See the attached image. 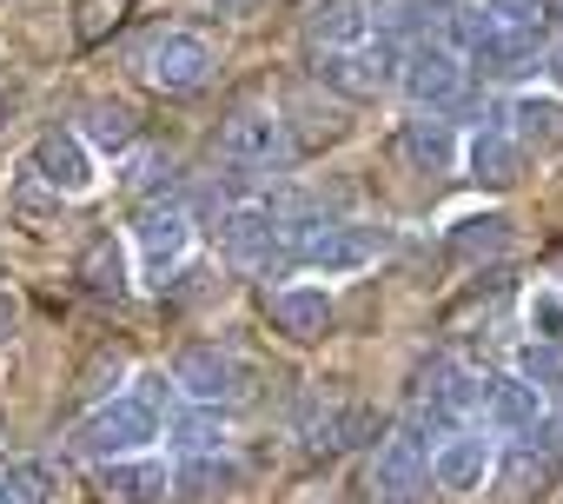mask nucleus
<instances>
[{
    "label": "nucleus",
    "instance_id": "nucleus-34",
    "mask_svg": "<svg viewBox=\"0 0 563 504\" xmlns=\"http://www.w3.org/2000/svg\"><path fill=\"white\" fill-rule=\"evenodd\" d=\"M543 80H550V94H563V41L543 47Z\"/></svg>",
    "mask_w": 563,
    "mask_h": 504
},
{
    "label": "nucleus",
    "instance_id": "nucleus-22",
    "mask_svg": "<svg viewBox=\"0 0 563 504\" xmlns=\"http://www.w3.org/2000/svg\"><path fill=\"white\" fill-rule=\"evenodd\" d=\"M166 445H173L179 458L225 451V412H219V405H186V412H166Z\"/></svg>",
    "mask_w": 563,
    "mask_h": 504
},
{
    "label": "nucleus",
    "instance_id": "nucleus-14",
    "mask_svg": "<svg viewBox=\"0 0 563 504\" xmlns=\"http://www.w3.org/2000/svg\"><path fill=\"white\" fill-rule=\"evenodd\" d=\"M299 28H306V41H312L319 54L365 47V34H372V8H365V0H306Z\"/></svg>",
    "mask_w": 563,
    "mask_h": 504
},
{
    "label": "nucleus",
    "instance_id": "nucleus-3",
    "mask_svg": "<svg viewBox=\"0 0 563 504\" xmlns=\"http://www.w3.org/2000/svg\"><path fill=\"white\" fill-rule=\"evenodd\" d=\"M212 239H219V260L239 266V273H265L278 252H292L286 245V226H278V206H265V199L225 206L219 226H212Z\"/></svg>",
    "mask_w": 563,
    "mask_h": 504
},
{
    "label": "nucleus",
    "instance_id": "nucleus-38",
    "mask_svg": "<svg viewBox=\"0 0 563 504\" xmlns=\"http://www.w3.org/2000/svg\"><path fill=\"white\" fill-rule=\"evenodd\" d=\"M8 497H14V491H8V478H0V504H8Z\"/></svg>",
    "mask_w": 563,
    "mask_h": 504
},
{
    "label": "nucleus",
    "instance_id": "nucleus-28",
    "mask_svg": "<svg viewBox=\"0 0 563 504\" xmlns=\"http://www.w3.org/2000/svg\"><path fill=\"white\" fill-rule=\"evenodd\" d=\"M107 478H113V491H126V497H159V491L173 484V471L153 464V451H146V458H120V464H107Z\"/></svg>",
    "mask_w": 563,
    "mask_h": 504
},
{
    "label": "nucleus",
    "instance_id": "nucleus-7",
    "mask_svg": "<svg viewBox=\"0 0 563 504\" xmlns=\"http://www.w3.org/2000/svg\"><path fill=\"white\" fill-rule=\"evenodd\" d=\"M398 61L405 47L378 41V47H339V54H319V87H332L339 100H378L391 80H398Z\"/></svg>",
    "mask_w": 563,
    "mask_h": 504
},
{
    "label": "nucleus",
    "instance_id": "nucleus-10",
    "mask_svg": "<svg viewBox=\"0 0 563 504\" xmlns=\"http://www.w3.org/2000/svg\"><path fill=\"white\" fill-rule=\"evenodd\" d=\"M431 431L418 425V418H405L398 431H385V445H378V458H372V491L385 497V504H405L424 478H431V445H424Z\"/></svg>",
    "mask_w": 563,
    "mask_h": 504
},
{
    "label": "nucleus",
    "instance_id": "nucleus-20",
    "mask_svg": "<svg viewBox=\"0 0 563 504\" xmlns=\"http://www.w3.org/2000/svg\"><path fill=\"white\" fill-rule=\"evenodd\" d=\"M80 140H87V153L100 160V153H133V140H140V120H133V107L126 100H93L87 113H80V127H74Z\"/></svg>",
    "mask_w": 563,
    "mask_h": 504
},
{
    "label": "nucleus",
    "instance_id": "nucleus-13",
    "mask_svg": "<svg viewBox=\"0 0 563 504\" xmlns=\"http://www.w3.org/2000/svg\"><path fill=\"white\" fill-rule=\"evenodd\" d=\"M464 173L477 179V186H517V173H523V146L510 140V127H504V113H490L471 140H464Z\"/></svg>",
    "mask_w": 563,
    "mask_h": 504
},
{
    "label": "nucleus",
    "instance_id": "nucleus-31",
    "mask_svg": "<svg viewBox=\"0 0 563 504\" xmlns=\"http://www.w3.org/2000/svg\"><path fill=\"white\" fill-rule=\"evenodd\" d=\"M477 8H484L497 28H537V21H543V0H477Z\"/></svg>",
    "mask_w": 563,
    "mask_h": 504
},
{
    "label": "nucleus",
    "instance_id": "nucleus-8",
    "mask_svg": "<svg viewBox=\"0 0 563 504\" xmlns=\"http://www.w3.org/2000/svg\"><path fill=\"white\" fill-rule=\"evenodd\" d=\"M192 212L179 206V199H146L140 206V219H133V245H140V266H146V280H166L186 252H192Z\"/></svg>",
    "mask_w": 563,
    "mask_h": 504
},
{
    "label": "nucleus",
    "instance_id": "nucleus-11",
    "mask_svg": "<svg viewBox=\"0 0 563 504\" xmlns=\"http://www.w3.org/2000/svg\"><path fill=\"white\" fill-rule=\"evenodd\" d=\"M34 173L47 179V193H60V199H80V193H93V179H100V160L87 153V140H80V133L54 127V133H41V140H34Z\"/></svg>",
    "mask_w": 563,
    "mask_h": 504
},
{
    "label": "nucleus",
    "instance_id": "nucleus-9",
    "mask_svg": "<svg viewBox=\"0 0 563 504\" xmlns=\"http://www.w3.org/2000/svg\"><path fill=\"white\" fill-rule=\"evenodd\" d=\"M173 392L186 405H219L225 412V405L245 398V365L232 352H219V346H186L173 359Z\"/></svg>",
    "mask_w": 563,
    "mask_h": 504
},
{
    "label": "nucleus",
    "instance_id": "nucleus-25",
    "mask_svg": "<svg viewBox=\"0 0 563 504\" xmlns=\"http://www.w3.org/2000/svg\"><path fill=\"white\" fill-rule=\"evenodd\" d=\"M490 34H497V21L477 8V0H457V8H444V47H451L457 61H471Z\"/></svg>",
    "mask_w": 563,
    "mask_h": 504
},
{
    "label": "nucleus",
    "instance_id": "nucleus-16",
    "mask_svg": "<svg viewBox=\"0 0 563 504\" xmlns=\"http://www.w3.org/2000/svg\"><path fill=\"white\" fill-rule=\"evenodd\" d=\"M398 146H405V160H411L418 173H457V166H464V140H457V127H451V120H438V113L405 120Z\"/></svg>",
    "mask_w": 563,
    "mask_h": 504
},
{
    "label": "nucleus",
    "instance_id": "nucleus-39",
    "mask_svg": "<svg viewBox=\"0 0 563 504\" xmlns=\"http://www.w3.org/2000/svg\"><path fill=\"white\" fill-rule=\"evenodd\" d=\"M8 504H21V497H8Z\"/></svg>",
    "mask_w": 563,
    "mask_h": 504
},
{
    "label": "nucleus",
    "instance_id": "nucleus-5",
    "mask_svg": "<svg viewBox=\"0 0 563 504\" xmlns=\"http://www.w3.org/2000/svg\"><path fill=\"white\" fill-rule=\"evenodd\" d=\"M464 80H471V67H464L444 41H418V47H405V61H398V94H405L418 113L457 107V100H464Z\"/></svg>",
    "mask_w": 563,
    "mask_h": 504
},
{
    "label": "nucleus",
    "instance_id": "nucleus-15",
    "mask_svg": "<svg viewBox=\"0 0 563 504\" xmlns=\"http://www.w3.org/2000/svg\"><path fill=\"white\" fill-rule=\"evenodd\" d=\"M537 425H543V392L523 385L517 372L484 392V431H497V438H537Z\"/></svg>",
    "mask_w": 563,
    "mask_h": 504
},
{
    "label": "nucleus",
    "instance_id": "nucleus-21",
    "mask_svg": "<svg viewBox=\"0 0 563 504\" xmlns=\"http://www.w3.org/2000/svg\"><path fill=\"white\" fill-rule=\"evenodd\" d=\"M372 8V28H378V41H405V47H418V41H431V21H444V8L438 0H365Z\"/></svg>",
    "mask_w": 563,
    "mask_h": 504
},
{
    "label": "nucleus",
    "instance_id": "nucleus-6",
    "mask_svg": "<svg viewBox=\"0 0 563 504\" xmlns=\"http://www.w3.org/2000/svg\"><path fill=\"white\" fill-rule=\"evenodd\" d=\"M212 67H219V54H212V41L192 34V28H166V34L146 41V80H153L159 94H199V87L212 80Z\"/></svg>",
    "mask_w": 563,
    "mask_h": 504
},
{
    "label": "nucleus",
    "instance_id": "nucleus-12",
    "mask_svg": "<svg viewBox=\"0 0 563 504\" xmlns=\"http://www.w3.org/2000/svg\"><path fill=\"white\" fill-rule=\"evenodd\" d=\"M490 464H497V438L477 431V425H457V431L438 438V451H431V484H438V491H477V484L490 478Z\"/></svg>",
    "mask_w": 563,
    "mask_h": 504
},
{
    "label": "nucleus",
    "instance_id": "nucleus-1",
    "mask_svg": "<svg viewBox=\"0 0 563 504\" xmlns=\"http://www.w3.org/2000/svg\"><path fill=\"white\" fill-rule=\"evenodd\" d=\"M159 438H166V418H159L140 392H113L107 405H93V412L74 425V451H80V458H93V464L146 458Z\"/></svg>",
    "mask_w": 563,
    "mask_h": 504
},
{
    "label": "nucleus",
    "instance_id": "nucleus-32",
    "mask_svg": "<svg viewBox=\"0 0 563 504\" xmlns=\"http://www.w3.org/2000/svg\"><path fill=\"white\" fill-rule=\"evenodd\" d=\"M126 186H133V193H159V186H173V160H166V153H140L133 173H126Z\"/></svg>",
    "mask_w": 563,
    "mask_h": 504
},
{
    "label": "nucleus",
    "instance_id": "nucleus-18",
    "mask_svg": "<svg viewBox=\"0 0 563 504\" xmlns=\"http://www.w3.org/2000/svg\"><path fill=\"white\" fill-rule=\"evenodd\" d=\"M464 67H477V74H490V80H510V74H530V67H543V47H537V28H497Z\"/></svg>",
    "mask_w": 563,
    "mask_h": 504
},
{
    "label": "nucleus",
    "instance_id": "nucleus-19",
    "mask_svg": "<svg viewBox=\"0 0 563 504\" xmlns=\"http://www.w3.org/2000/svg\"><path fill=\"white\" fill-rule=\"evenodd\" d=\"M504 127H510V140L517 146H563V100L556 94H517L510 100V113H504Z\"/></svg>",
    "mask_w": 563,
    "mask_h": 504
},
{
    "label": "nucleus",
    "instance_id": "nucleus-24",
    "mask_svg": "<svg viewBox=\"0 0 563 504\" xmlns=\"http://www.w3.org/2000/svg\"><path fill=\"white\" fill-rule=\"evenodd\" d=\"M232 484H239V464L225 451H199V458L173 464V491H186V497H212V491H232Z\"/></svg>",
    "mask_w": 563,
    "mask_h": 504
},
{
    "label": "nucleus",
    "instance_id": "nucleus-30",
    "mask_svg": "<svg viewBox=\"0 0 563 504\" xmlns=\"http://www.w3.org/2000/svg\"><path fill=\"white\" fill-rule=\"evenodd\" d=\"M120 379H126V352H100V359L87 365V379H80V385H87V398H100V405H107V392H113Z\"/></svg>",
    "mask_w": 563,
    "mask_h": 504
},
{
    "label": "nucleus",
    "instance_id": "nucleus-37",
    "mask_svg": "<svg viewBox=\"0 0 563 504\" xmlns=\"http://www.w3.org/2000/svg\"><path fill=\"white\" fill-rule=\"evenodd\" d=\"M543 14H556V21H563V0H543Z\"/></svg>",
    "mask_w": 563,
    "mask_h": 504
},
{
    "label": "nucleus",
    "instance_id": "nucleus-17",
    "mask_svg": "<svg viewBox=\"0 0 563 504\" xmlns=\"http://www.w3.org/2000/svg\"><path fill=\"white\" fill-rule=\"evenodd\" d=\"M272 319H278V332H286V339L312 346V339L332 332V293L325 286H278L272 293Z\"/></svg>",
    "mask_w": 563,
    "mask_h": 504
},
{
    "label": "nucleus",
    "instance_id": "nucleus-33",
    "mask_svg": "<svg viewBox=\"0 0 563 504\" xmlns=\"http://www.w3.org/2000/svg\"><path fill=\"white\" fill-rule=\"evenodd\" d=\"M530 326H537V339H556L563 346V293H537L530 299Z\"/></svg>",
    "mask_w": 563,
    "mask_h": 504
},
{
    "label": "nucleus",
    "instance_id": "nucleus-27",
    "mask_svg": "<svg viewBox=\"0 0 563 504\" xmlns=\"http://www.w3.org/2000/svg\"><path fill=\"white\" fill-rule=\"evenodd\" d=\"M80 273H87L93 293L120 299V293H126V252H120L113 239H93V245H87V260H80Z\"/></svg>",
    "mask_w": 563,
    "mask_h": 504
},
{
    "label": "nucleus",
    "instance_id": "nucleus-36",
    "mask_svg": "<svg viewBox=\"0 0 563 504\" xmlns=\"http://www.w3.org/2000/svg\"><path fill=\"white\" fill-rule=\"evenodd\" d=\"M550 280H556V286H563V252H550Z\"/></svg>",
    "mask_w": 563,
    "mask_h": 504
},
{
    "label": "nucleus",
    "instance_id": "nucleus-23",
    "mask_svg": "<svg viewBox=\"0 0 563 504\" xmlns=\"http://www.w3.org/2000/svg\"><path fill=\"white\" fill-rule=\"evenodd\" d=\"M510 245V219L504 212H471L451 226V252L457 260H497V252Z\"/></svg>",
    "mask_w": 563,
    "mask_h": 504
},
{
    "label": "nucleus",
    "instance_id": "nucleus-4",
    "mask_svg": "<svg viewBox=\"0 0 563 504\" xmlns=\"http://www.w3.org/2000/svg\"><path fill=\"white\" fill-rule=\"evenodd\" d=\"M385 245H391V232H385V226L325 219L312 239H299V245H292V260H299L306 273H319V280H352V273L378 266V252H385Z\"/></svg>",
    "mask_w": 563,
    "mask_h": 504
},
{
    "label": "nucleus",
    "instance_id": "nucleus-26",
    "mask_svg": "<svg viewBox=\"0 0 563 504\" xmlns=\"http://www.w3.org/2000/svg\"><path fill=\"white\" fill-rule=\"evenodd\" d=\"M510 365H517V379H523V385H537V392L563 385V346H556V339H523Z\"/></svg>",
    "mask_w": 563,
    "mask_h": 504
},
{
    "label": "nucleus",
    "instance_id": "nucleus-2",
    "mask_svg": "<svg viewBox=\"0 0 563 504\" xmlns=\"http://www.w3.org/2000/svg\"><path fill=\"white\" fill-rule=\"evenodd\" d=\"M219 153L232 173H286L292 166V133L272 107H232L219 127Z\"/></svg>",
    "mask_w": 563,
    "mask_h": 504
},
{
    "label": "nucleus",
    "instance_id": "nucleus-29",
    "mask_svg": "<svg viewBox=\"0 0 563 504\" xmlns=\"http://www.w3.org/2000/svg\"><path fill=\"white\" fill-rule=\"evenodd\" d=\"M490 471H497V504H530V491L543 484V464H537L530 451H517V458H497Z\"/></svg>",
    "mask_w": 563,
    "mask_h": 504
},
{
    "label": "nucleus",
    "instance_id": "nucleus-35",
    "mask_svg": "<svg viewBox=\"0 0 563 504\" xmlns=\"http://www.w3.org/2000/svg\"><path fill=\"white\" fill-rule=\"evenodd\" d=\"M212 8H219V14H252L258 0H212Z\"/></svg>",
    "mask_w": 563,
    "mask_h": 504
}]
</instances>
